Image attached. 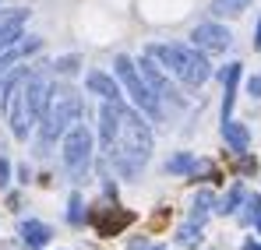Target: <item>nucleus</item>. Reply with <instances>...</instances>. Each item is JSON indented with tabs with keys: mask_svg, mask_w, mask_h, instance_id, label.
I'll return each mask as SVG.
<instances>
[{
	"mask_svg": "<svg viewBox=\"0 0 261 250\" xmlns=\"http://www.w3.org/2000/svg\"><path fill=\"white\" fill-rule=\"evenodd\" d=\"M222 137H226V145H229L237 155H244V152L251 148V130L244 124H237V120H222Z\"/></svg>",
	"mask_w": 261,
	"mask_h": 250,
	"instance_id": "nucleus-13",
	"label": "nucleus"
},
{
	"mask_svg": "<svg viewBox=\"0 0 261 250\" xmlns=\"http://www.w3.org/2000/svg\"><path fill=\"white\" fill-rule=\"evenodd\" d=\"M53 71L64 74V78H71V74L82 71V57H74V53H71V57H57V60H53Z\"/></svg>",
	"mask_w": 261,
	"mask_h": 250,
	"instance_id": "nucleus-20",
	"label": "nucleus"
},
{
	"mask_svg": "<svg viewBox=\"0 0 261 250\" xmlns=\"http://www.w3.org/2000/svg\"><path fill=\"white\" fill-rule=\"evenodd\" d=\"M113 74H117V85L120 88H127V95L134 99V106L145 113V117H152V120H159L163 117V106H159V95L145 85V78L138 74V64L130 60V57H117L113 60Z\"/></svg>",
	"mask_w": 261,
	"mask_h": 250,
	"instance_id": "nucleus-5",
	"label": "nucleus"
},
{
	"mask_svg": "<svg viewBox=\"0 0 261 250\" xmlns=\"http://www.w3.org/2000/svg\"><path fill=\"white\" fill-rule=\"evenodd\" d=\"M85 113V102L78 95V88L67 81H57L46 88V102H43V113H39V145L49 148L57 137H64V130L71 124H78Z\"/></svg>",
	"mask_w": 261,
	"mask_h": 250,
	"instance_id": "nucleus-3",
	"label": "nucleus"
},
{
	"mask_svg": "<svg viewBox=\"0 0 261 250\" xmlns=\"http://www.w3.org/2000/svg\"><path fill=\"white\" fill-rule=\"evenodd\" d=\"M7 183H11V162L0 155V187H7Z\"/></svg>",
	"mask_w": 261,
	"mask_h": 250,
	"instance_id": "nucleus-23",
	"label": "nucleus"
},
{
	"mask_svg": "<svg viewBox=\"0 0 261 250\" xmlns=\"http://www.w3.org/2000/svg\"><path fill=\"white\" fill-rule=\"evenodd\" d=\"M152 127L141 120L138 109H127L124 99H117V134L110 141H102V152L110 159V166L120 176H138L152 159Z\"/></svg>",
	"mask_w": 261,
	"mask_h": 250,
	"instance_id": "nucleus-1",
	"label": "nucleus"
},
{
	"mask_svg": "<svg viewBox=\"0 0 261 250\" xmlns=\"http://www.w3.org/2000/svg\"><path fill=\"white\" fill-rule=\"evenodd\" d=\"M0 78H4V74H0Z\"/></svg>",
	"mask_w": 261,
	"mask_h": 250,
	"instance_id": "nucleus-29",
	"label": "nucleus"
},
{
	"mask_svg": "<svg viewBox=\"0 0 261 250\" xmlns=\"http://www.w3.org/2000/svg\"><path fill=\"white\" fill-rule=\"evenodd\" d=\"M134 222V215L130 211H106V215H95V229H99V236H117L124 226Z\"/></svg>",
	"mask_w": 261,
	"mask_h": 250,
	"instance_id": "nucleus-14",
	"label": "nucleus"
},
{
	"mask_svg": "<svg viewBox=\"0 0 261 250\" xmlns=\"http://www.w3.org/2000/svg\"><path fill=\"white\" fill-rule=\"evenodd\" d=\"M46 88H49V81L39 78V74H32V71H25V67L0 78V106H4L11 134L18 141H25L32 124L39 120L43 102H46Z\"/></svg>",
	"mask_w": 261,
	"mask_h": 250,
	"instance_id": "nucleus-2",
	"label": "nucleus"
},
{
	"mask_svg": "<svg viewBox=\"0 0 261 250\" xmlns=\"http://www.w3.org/2000/svg\"><path fill=\"white\" fill-rule=\"evenodd\" d=\"M85 85H88V92H92V95H99V99H106V102L124 95V88L113 81V74H102V71H88Z\"/></svg>",
	"mask_w": 261,
	"mask_h": 250,
	"instance_id": "nucleus-10",
	"label": "nucleus"
},
{
	"mask_svg": "<svg viewBox=\"0 0 261 250\" xmlns=\"http://www.w3.org/2000/svg\"><path fill=\"white\" fill-rule=\"evenodd\" d=\"M85 218V208H82V194H71V205H67V222H82Z\"/></svg>",
	"mask_w": 261,
	"mask_h": 250,
	"instance_id": "nucleus-22",
	"label": "nucleus"
},
{
	"mask_svg": "<svg viewBox=\"0 0 261 250\" xmlns=\"http://www.w3.org/2000/svg\"><path fill=\"white\" fill-rule=\"evenodd\" d=\"M18 233H21V243H25L29 250H43L46 243H49V236H53V233H49V226L36 222V218H25Z\"/></svg>",
	"mask_w": 261,
	"mask_h": 250,
	"instance_id": "nucleus-11",
	"label": "nucleus"
},
{
	"mask_svg": "<svg viewBox=\"0 0 261 250\" xmlns=\"http://www.w3.org/2000/svg\"><path fill=\"white\" fill-rule=\"evenodd\" d=\"M247 95H251V99H261V74H254V78L247 81Z\"/></svg>",
	"mask_w": 261,
	"mask_h": 250,
	"instance_id": "nucleus-24",
	"label": "nucleus"
},
{
	"mask_svg": "<svg viewBox=\"0 0 261 250\" xmlns=\"http://www.w3.org/2000/svg\"><path fill=\"white\" fill-rule=\"evenodd\" d=\"M176 240H180L184 247H198V243H201V226H198V222H187V226H180Z\"/></svg>",
	"mask_w": 261,
	"mask_h": 250,
	"instance_id": "nucleus-21",
	"label": "nucleus"
},
{
	"mask_svg": "<svg viewBox=\"0 0 261 250\" xmlns=\"http://www.w3.org/2000/svg\"><path fill=\"white\" fill-rule=\"evenodd\" d=\"M25 21H29V11H21V7L0 14V53L25 36Z\"/></svg>",
	"mask_w": 261,
	"mask_h": 250,
	"instance_id": "nucleus-9",
	"label": "nucleus"
},
{
	"mask_svg": "<svg viewBox=\"0 0 261 250\" xmlns=\"http://www.w3.org/2000/svg\"><path fill=\"white\" fill-rule=\"evenodd\" d=\"M60 159H64V169H67V176L74 183L88 176V169H92V130L85 124H71L64 130V152H60Z\"/></svg>",
	"mask_w": 261,
	"mask_h": 250,
	"instance_id": "nucleus-6",
	"label": "nucleus"
},
{
	"mask_svg": "<svg viewBox=\"0 0 261 250\" xmlns=\"http://www.w3.org/2000/svg\"><path fill=\"white\" fill-rule=\"evenodd\" d=\"M191 46L201 49V53H226L233 46V32L226 25H216V21H205L191 32Z\"/></svg>",
	"mask_w": 261,
	"mask_h": 250,
	"instance_id": "nucleus-7",
	"label": "nucleus"
},
{
	"mask_svg": "<svg viewBox=\"0 0 261 250\" xmlns=\"http://www.w3.org/2000/svg\"><path fill=\"white\" fill-rule=\"evenodd\" d=\"M138 67H141L138 74L145 78V85H148V88H152V92H155L159 99H170V102H184V99L176 95V88L170 85V74H166V71H163V67H159V64H155V60L148 57V53L141 57V64H138Z\"/></svg>",
	"mask_w": 261,
	"mask_h": 250,
	"instance_id": "nucleus-8",
	"label": "nucleus"
},
{
	"mask_svg": "<svg viewBox=\"0 0 261 250\" xmlns=\"http://www.w3.org/2000/svg\"><path fill=\"white\" fill-rule=\"evenodd\" d=\"M251 7V0H212V14L216 18H237Z\"/></svg>",
	"mask_w": 261,
	"mask_h": 250,
	"instance_id": "nucleus-17",
	"label": "nucleus"
},
{
	"mask_svg": "<svg viewBox=\"0 0 261 250\" xmlns=\"http://www.w3.org/2000/svg\"><path fill=\"white\" fill-rule=\"evenodd\" d=\"M148 250H166V247H148Z\"/></svg>",
	"mask_w": 261,
	"mask_h": 250,
	"instance_id": "nucleus-28",
	"label": "nucleus"
},
{
	"mask_svg": "<svg viewBox=\"0 0 261 250\" xmlns=\"http://www.w3.org/2000/svg\"><path fill=\"white\" fill-rule=\"evenodd\" d=\"M244 250H261V243H254V240H247V243H244Z\"/></svg>",
	"mask_w": 261,
	"mask_h": 250,
	"instance_id": "nucleus-26",
	"label": "nucleus"
},
{
	"mask_svg": "<svg viewBox=\"0 0 261 250\" xmlns=\"http://www.w3.org/2000/svg\"><path fill=\"white\" fill-rule=\"evenodd\" d=\"M237 81H240V64H226L222 67V120H229V113H233Z\"/></svg>",
	"mask_w": 261,
	"mask_h": 250,
	"instance_id": "nucleus-12",
	"label": "nucleus"
},
{
	"mask_svg": "<svg viewBox=\"0 0 261 250\" xmlns=\"http://www.w3.org/2000/svg\"><path fill=\"white\" fill-rule=\"evenodd\" d=\"M216 208V194H212V190H198V194H194V211H191V222H198V226H201V222H205V218H208V211Z\"/></svg>",
	"mask_w": 261,
	"mask_h": 250,
	"instance_id": "nucleus-15",
	"label": "nucleus"
},
{
	"mask_svg": "<svg viewBox=\"0 0 261 250\" xmlns=\"http://www.w3.org/2000/svg\"><path fill=\"white\" fill-rule=\"evenodd\" d=\"M240 205H244V211H233V215H237L244 226H251V222H254V218L261 215V194H247V190H244Z\"/></svg>",
	"mask_w": 261,
	"mask_h": 250,
	"instance_id": "nucleus-16",
	"label": "nucleus"
},
{
	"mask_svg": "<svg viewBox=\"0 0 261 250\" xmlns=\"http://www.w3.org/2000/svg\"><path fill=\"white\" fill-rule=\"evenodd\" d=\"M254 222H258V233H261V215H258V218H254Z\"/></svg>",
	"mask_w": 261,
	"mask_h": 250,
	"instance_id": "nucleus-27",
	"label": "nucleus"
},
{
	"mask_svg": "<svg viewBox=\"0 0 261 250\" xmlns=\"http://www.w3.org/2000/svg\"><path fill=\"white\" fill-rule=\"evenodd\" d=\"M145 53H148L159 67L173 71L176 78H180L184 85H191V88H201V85L212 78V67H208L205 53L194 49V46H180V42H148Z\"/></svg>",
	"mask_w": 261,
	"mask_h": 250,
	"instance_id": "nucleus-4",
	"label": "nucleus"
},
{
	"mask_svg": "<svg viewBox=\"0 0 261 250\" xmlns=\"http://www.w3.org/2000/svg\"><path fill=\"white\" fill-rule=\"evenodd\" d=\"M191 166H194V155H191V152H176L173 159L166 162V173H173V176H184V173H191Z\"/></svg>",
	"mask_w": 261,
	"mask_h": 250,
	"instance_id": "nucleus-19",
	"label": "nucleus"
},
{
	"mask_svg": "<svg viewBox=\"0 0 261 250\" xmlns=\"http://www.w3.org/2000/svg\"><path fill=\"white\" fill-rule=\"evenodd\" d=\"M240 198H244V183L237 180V183L229 187V194H226V198H222L212 211H219V215H233V211H237V205H240Z\"/></svg>",
	"mask_w": 261,
	"mask_h": 250,
	"instance_id": "nucleus-18",
	"label": "nucleus"
},
{
	"mask_svg": "<svg viewBox=\"0 0 261 250\" xmlns=\"http://www.w3.org/2000/svg\"><path fill=\"white\" fill-rule=\"evenodd\" d=\"M254 49H261V18H258V29H254Z\"/></svg>",
	"mask_w": 261,
	"mask_h": 250,
	"instance_id": "nucleus-25",
	"label": "nucleus"
}]
</instances>
